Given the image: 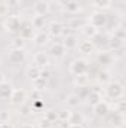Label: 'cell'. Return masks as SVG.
Segmentation results:
<instances>
[{
  "label": "cell",
  "instance_id": "cell-44",
  "mask_svg": "<svg viewBox=\"0 0 126 128\" xmlns=\"http://www.w3.org/2000/svg\"><path fill=\"white\" fill-rule=\"evenodd\" d=\"M68 2H70V0H57V3H58V4H63V6H65Z\"/></svg>",
  "mask_w": 126,
  "mask_h": 128
},
{
  "label": "cell",
  "instance_id": "cell-38",
  "mask_svg": "<svg viewBox=\"0 0 126 128\" xmlns=\"http://www.w3.org/2000/svg\"><path fill=\"white\" fill-rule=\"evenodd\" d=\"M10 116L6 110H0V122H9Z\"/></svg>",
  "mask_w": 126,
  "mask_h": 128
},
{
  "label": "cell",
  "instance_id": "cell-4",
  "mask_svg": "<svg viewBox=\"0 0 126 128\" xmlns=\"http://www.w3.org/2000/svg\"><path fill=\"white\" fill-rule=\"evenodd\" d=\"M3 27L7 33H18L21 28V18L19 15H9L3 21Z\"/></svg>",
  "mask_w": 126,
  "mask_h": 128
},
{
  "label": "cell",
  "instance_id": "cell-35",
  "mask_svg": "<svg viewBox=\"0 0 126 128\" xmlns=\"http://www.w3.org/2000/svg\"><path fill=\"white\" fill-rule=\"evenodd\" d=\"M114 107H116V110H114V112H119V113H123V115H125V109H126L125 100H122V98H119Z\"/></svg>",
  "mask_w": 126,
  "mask_h": 128
},
{
  "label": "cell",
  "instance_id": "cell-42",
  "mask_svg": "<svg viewBox=\"0 0 126 128\" xmlns=\"http://www.w3.org/2000/svg\"><path fill=\"white\" fill-rule=\"evenodd\" d=\"M68 128H83L82 124H68Z\"/></svg>",
  "mask_w": 126,
  "mask_h": 128
},
{
  "label": "cell",
  "instance_id": "cell-17",
  "mask_svg": "<svg viewBox=\"0 0 126 128\" xmlns=\"http://www.w3.org/2000/svg\"><path fill=\"white\" fill-rule=\"evenodd\" d=\"M33 10H34V14L39 15V16H46V15L49 14V4L45 3V2H37V3L34 4Z\"/></svg>",
  "mask_w": 126,
  "mask_h": 128
},
{
  "label": "cell",
  "instance_id": "cell-43",
  "mask_svg": "<svg viewBox=\"0 0 126 128\" xmlns=\"http://www.w3.org/2000/svg\"><path fill=\"white\" fill-rule=\"evenodd\" d=\"M3 82H6V76L3 72H0V84H3Z\"/></svg>",
  "mask_w": 126,
  "mask_h": 128
},
{
  "label": "cell",
  "instance_id": "cell-2",
  "mask_svg": "<svg viewBox=\"0 0 126 128\" xmlns=\"http://www.w3.org/2000/svg\"><path fill=\"white\" fill-rule=\"evenodd\" d=\"M89 72V61L86 58H76L70 63V73L74 76L86 74Z\"/></svg>",
  "mask_w": 126,
  "mask_h": 128
},
{
  "label": "cell",
  "instance_id": "cell-21",
  "mask_svg": "<svg viewBox=\"0 0 126 128\" xmlns=\"http://www.w3.org/2000/svg\"><path fill=\"white\" fill-rule=\"evenodd\" d=\"M18 33H19V37H22L24 40H28V39H33V36H34V28L31 26H27V27L19 28Z\"/></svg>",
  "mask_w": 126,
  "mask_h": 128
},
{
  "label": "cell",
  "instance_id": "cell-36",
  "mask_svg": "<svg viewBox=\"0 0 126 128\" xmlns=\"http://www.w3.org/2000/svg\"><path fill=\"white\" fill-rule=\"evenodd\" d=\"M37 127L39 128H52V122L48 121L46 118H42V119L37 121Z\"/></svg>",
  "mask_w": 126,
  "mask_h": 128
},
{
  "label": "cell",
  "instance_id": "cell-26",
  "mask_svg": "<svg viewBox=\"0 0 126 128\" xmlns=\"http://www.w3.org/2000/svg\"><path fill=\"white\" fill-rule=\"evenodd\" d=\"M113 60H114V57L110 52H101L98 55V63L99 64H111Z\"/></svg>",
  "mask_w": 126,
  "mask_h": 128
},
{
  "label": "cell",
  "instance_id": "cell-15",
  "mask_svg": "<svg viewBox=\"0 0 126 128\" xmlns=\"http://www.w3.org/2000/svg\"><path fill=\"white\" fill-rule=\"evenodd\" d=\"M65 104H67L68 109H77L82 104V98L77 94H68L65 97Z\"/></svg>",
  "mask_w": 126,
  "mask_h": 128
},
{
  "label": "cell",
  "instance_id": "cell-37",
  "mask_svg": "<svg viewBox=\"0 0 126 128\" xmlns=\"http://www.w3.org/2000/svg\"><path fill=\"white\" fill-rule=\"evenodd\" d=\"M4 3H6L7 9H16L19 6V0H6Z\"/></svg>",
  "mask_w": 126,
  "mask_h": 128
},
{
  "label": "cell",
  "instance_id": "cell-7",
  "mask_svg": "<svg viewBox=\"0 0 126 128\" xmlns=\"http://www.w3.org/2000/svg\"><path fill=\"white\" fill-rule=\"evenodd\" d=\"M94 107V115L95 116H98V118H104V116H107L108 113H110V104L105 101V100H101V101H98Z\"/></svg>",
  "mask_w": 126,
  "mask_h": 128
},
{
  "label": "cell",
  "instance_id": "cell-32",
  "mask_svg": "<svg viewBox=\"0 0 126 128\" xmlns=\"http://www.w3.org/2000/svg\"><path fill=\"white\" fill-rule=\"evenodd\" d=\"M45 118L54 124V122H57V121H58V112H55L54 109H51V110H48V112L45 113Z\"/></svg>",
  "mask_w": 126,
  "mask_h": 128
},
{
  "label": "cell",
  "instance_id": "cell-45",
  "mask_svg": "<svg viewBox=\"0 0 126 128\" xmlns=\"http://www.w3.org/2000/svg\"><path fill=\"white\" fill-rule=\"evenodd\" d=\"M19 128H34V125L33 124H22Z\"/></svg>",
  "mask_w": 126,
  "mask_h": 128
},
{
  "label": "cell",
  "instance_id": "cell-41",
  "mask_svg": "<svg viewBox=\"0 0 126 128\" xmlns=\"http://www.w3.org/2000/svg\"><path fill=\"white\" fill-rule=\"evenodd\" d=\"M0 128H15L10 122H0Z\"/></svg>",
  "mask_w": 126,
  "mask_h": 128
},
{
  "label": "cell",
  "instance_id": "cell-16",
  "mask_svg": "<svg viewBox=\"0 0 126 128\" xmlns=\"http://www.w3.org/2000/svg\"><path fill=\"white\" fill-rule=\"evenodd\" d=\"M110 122L114 128H123L125 127V115L119 113V112H114L110 118Z\"/></svg>",
  "mask_w": 126,
  "mask_h": 128
},
{
  "label": "cell",
  "instance_id": "cell-27",
  "mask_svg": "<svg viewBox=\"0 0 126 128\" xmlns=\"http://www.w3.org/2000/svg\"><path fill=\"white\" fill-rule=\"evenodd\" d=\"M31 26L34 30H40V28H43V26H45V16H39V15H36L34 18L31 20Z\"/></svg>",
  "mask_w": 126,
  "mask_h": 128
},
{
  "label": "cell",
  "instance_id": "cell-8",
  "mask_svg": "<svg viewBox=\"0 0 126 128\" xmlns=\"http://www.w3.org/2000/svg\"><path fill=\"white\" fill-rule=\"evenodd\" d=\"M48 34L49 36H52V37H58V36H61L64 33V24L63 22H60V21H52V22H49V26H48Z\"/></svg>",
  "mask_w": 126,
  "mask_h": 128
},
{
  "label": "cell",
  "instance_id": "cell-11",
  "mask_svg": "<svg viewBox=\"0 0 126 128\" xmlns=\"http://www.w3.org/2000/svg\"><path fill=\"white\" fill-rule=\"evenodd\" d=\"M76 48H79V51H80L82 54H92L95 51V45L91 39H86V40L79 42Z\"/></svg>",
  "mask_w": 126,
  "mask_h": 128
},
{
  "label": "cell",
  "instance_id": "cell-39",
  "mask_svg": "<svg viewBox=\"0 0 126 128\" xmlns=\"http://www.w3.org/2000/svg\"><path fill=\"white\" fill-rule=\"evenodd\" d=\"M40 96H42V92H40V91H37V90H34V88H33V91L30 92V97H31L33 101H36V100H40Z\"/></svg>",
  "mask_w": 126,
  "mask_h": 128
},
{
  "label": "cell",
  "instance_id": "cell-14",
  "mask_svg": "<svg viewBox=\"0 0 126 128\" xmlns=\"http://www.w3.org/2000/svg\"><path fill=\"white\" fill-rule=\"evenodd\" d=\"M12 91H13V85L10 82L0 84V100H9Z\"/></svg>",
  "mask_w": 126,
  "mask_h": 128
},
{
  "label": "cell",
  "instance_id": "cell-30",
  "mask_svg": "<svg viewBox=\"0 0 126 128\" xmlns=\"http://www.w3.org/2000/svg\"><path fill=\"white\" fill-rule=\"evenodd\" d=\"M25 43H27V40H24L22 37H15L13 39V42H12V48L13 49H24L25 48Z\"/></svg>",
  "mask_w": 126,
  "mask_h": 128
},
{
  "label": "cell",
  "instance_id": "cell-40",
  "mask_svg": "<svg viewBox=\"0 0 126 128\" xmlns=\"http://www.w3.org/2000/svg\"><path fill=\"white\" fill-rule=\"evenodd\" d=\"M7 10H9V9H7V6H6V3H0V16H3Z\"/></svg>",
  "mask_w": 126,
  "mask_h": 128
},
{
  "label": "cell",
  "instance_id": "cell-6",
  "mask_svg": "<svg viewBox=\"0 0 126 128\" xmlns=\"http://www.w3.org/2000/svg\"><path fill=\"white\" fill-rule=\"evenodd\" d=\"M7 61L10 64H21L25 61V52L24 49H10L7 54Z\"/></svg>",
  "mask_w": 126,
  "mask_h": 128
},
{
  "label": "cell",
  "instance_id": "cell-13",
  "mask_svg": "<svg viewBox=\"0 0 126 128\" xmlns=\"http://www.w3.org/2000/svg\"><path fill=\"white\" fill-rule=\"evenodd\" d=\"M80 32H82V34H83L86 39H91V40L98 36V28H95L94 26H91L89 22L85 24V26H82V27H80Z\"/></svg>",
  "mask_w": 126,
  "mask_h": 128
},
{
  "label": "cell",
  "instance_id": "cell-20",
  "mask_svg": "<svg viewBox=\"0 0 126 128\" xmlns=\"http://www.w3.org/2000/svg\"><path fill=\"white\" fill-rule=\"evenodd\" d=\"M77 43H79V40H77V37H76L74 34L67 36V37H65V40L63 42V45H64V48H65V49H73V48H76V46H77Z\"/></svg>",
  "mask_w": 126,
  "mask_h": 128
},
{
  "label": "cell",
  "instance_id": "cell-3",
  "mask_svg": "<svg viewBox=\"0 0 126 128\" xmlns=\"http://www.w3.org/2000/svg\"><path fill=\"white\" fill-rule=\"evenodd\" d=\"M27 101V91L22 88H13L12 94L9 97V104L13 107H19Z\"/></svg>",
  "mask_w": 126,
  "mask_h": 128
},
{
  "label": "cell",
  "instance_id": "cell-29",
  "mask_svg": "<svg viewBox=\"0 0 126 128\" xmlns=\"http://www.w3.org/2000/svg\"><path fill=\"white\" fill-rule=\"evenodd\" d=\"M46 86H48V80H46V79H43V78H39V79L33 80V88H34V90H37V91H40V92H42Z\"/></svg>",
  "mask_w": 126,
  "mask_h": 128
},
{
  "label": "cell",
  "instance_id": "cell-12",
  "mask_svg": "<svg viewBox=\"0 0 126 128\" xmlns=\"http://www.w3.org/2000/svg\"><path fill=\"white\" fill-rule=\"evenodd\" d=\"M33 43L36 46H45L49 43V34L45 32H37L33 36Z\"/></svg>",
  "mask_w": 126,
  "mask_h": 128
},
{
  "label": "cell",
  "instance_id": "cell-19",
  "mask_svg": "<svg viewBox=\"0 0 126 128\" xmlns=\"http://www.w3.org/2000/svg\"><path fill=\"white\" fill-rule=\"evenodd\" d=\"M123 40H120V39H117V37H114V36H111L110 37V40H108V48L111 49V51H119V49H122L123 48Z\"/></svg>",
  "mask_w": 126,
  "mask_h": 128
},
{
  "label": "cell",
  "instance_id": "cell-25",
  "mask_svg": "<svg viewBox=\"0 0 126 128\" xmlns=\"http://www.w3.org/2000/svg\"><path fill=\"white\" fill-rule=\"evenodd\" d=\"M27 76H28L30 80H36V79H39V78H40V67H37V66H31V67H28V70H27Z\"/></svg>",
  "mask_w": 126,
  "mask_h": 128
},
{
  "label": "cell",
  "instance_id": "cell-1",
  "mask_svg": "<svg viewBox=\"0 0 126 128\" xmlns=\"http://www.w3.org/2000/svg\"><path fill=\"white\" fill-rule=\"evenodd\" d=\"M107 88H105V94L108 98H111V100H119V98H123L125 96V88H123V85L120 84V82H117V80H111V82H108L107 85H105Z\"/></svg>",
  "mask_w": 126,
  "mask_h": 128
},
{
  "label": "cell",
  "instance_id": "cell-23",
  "mask_svg": "<svg viewBox=\"0 0 126 128\" xmlns=\"http://www.w3.org/2000/svg\"><path fill=\"white\" fill-rule=\"evenodd\" d=\"M83 121H85V116L80 112H71L70 119H68V124H82L83 125Z\"/></svg>",
  "mask_w": 126,
  "mask_h": 128
},
{
  "label": "cell",
  "instance_id": "cell-5",
  "mask_svg": "<svg viewBox=\"0 0 126 128\" xmlns=\"http://www.w3.org/2000/svg\"><path fill=\"white\" fill-rule=\"evenodd\" d=\"M108 22V16L102 12V10H96L91 15L89 18V24L94 26L95 28H101V27H105Z\"/></svg>",
  "mask_w": 126,
  "mask_h": 128
},
{
  "label": "cell",
  "instance_id": "cell-18",
  "mask_svg": "<svg viewBox=\"0 0 126 128\" xmlns=\"http://www.w3.org/2000/svg\"><path fill=\"white\" fill-rule=\"evenodd\" d=\"M96 82L99 85H107L108 82H111V73L108 70H99L96 74Z\"/></svg>",
  "mask_w": 126,
  "mask_h": 128
},
{
  "label": "cell",
  "instance_id": "cell-24",
  "mask_svg": "<svg viewBox=\"0 0 126 128\" xmlns=\"http://www.w3.org/2000/svg\"><path fill=\"white\" fill-rule=\"evenodd\" d=\"M65 10L68 14H76L80 10V4H79V0H70L67 4H65Z\"/></svg>",
  "mask_w": 126,
  "mask_h": 128
},
{
  "label": "cell",
  "instance_id": "cell-22",
  "mask_svg": "<svg viewBox=\"0 0 126 128\" xmlns=\"http://www.w3.org/2000/svg\"><path fill=\"white\" fill-rule=\"evenodd\" d=\"M113 0H92V4H94L96 9L99 10H105V9H110Z\"/></svg>",
  "mask_w": 126,
  "mask_h": 128
},
{
  "label": "cell",
  "instance_id": "cell-28",
  "mask_svg": "<svg viewBox=\"0 0 126 128\" xmlns=\"http://www.w3.org/2000/svg\"><path fill=\"white\" fill-rule=\"evenodd\" d=\"M86 100H88V103H89L91 106H95L98 101H101V100H102V96H101L99 92H96V91H91V92H89V96L86 97Z\"/></svg>",
  "mask_w": 126,
  "mask_h": 128
},
{
  "label": "cell",
  "instance_id": "cell-33",
  "mask_svg": "<svg viewBox=\"0 0 126 128\" xmlns=\"http://www.w3.org/2000/svg\"><path fill=\"white\" fill-rule=\"evenodd\" d=\"M113 36L125 42V39H126V32H125V28H123L122 26H120V27H117V28H114V32H113Z\"/></svg>",
  "mask_w": 126,
  "mask_h": 128
},
{
  "label": "cell",
  "instance_id": "cell-34",
  "mask_svg": "<svg viewBox=\"0 0 126 128\" xmlns=\"http://www.w3.org/2000/svg\"><path fill=\"white\" fill-rule=\"evenodd\" d=\"M76 78H77V79L74 80V84H76V85H79V86H85V85L88 84V80H89V79H88V73H86V74L76 76Z\"/></svg>",
  "mask_w": 126,
  "mask_h": 128
},
{
  "label": "cell",
  "instance_id": "cell-31",
  "mask_svg": "<svg viewBox=\"0 0 126 128\" xmlns=\"http://www.w3.org/2000/svg\"><path fill=\"white\" fill-rule=\"evenodd\" d=\"M70 115H71V110H70V109L60 110V112H58V121H61V122H68Z\"/></svg>",
  "mask_w": 126,
  "mask_h": 128
},
{
  "label": "cell",
  "instance_id": "cell-9",
  "mask_svg": "<svg viewBox=\"0 0 126 128\" xmlns=\"http://www.w3.org/2000/svg\"><path fill=\"white\" fill-rule=\"evenodd\" d=\"M33 61H34V66H37L40 68L42 67H48L49 66V55L46 52H43V51L36 52L34 57H33Z\"/></svg>",
  "mask_w": 126,
  "mask_h": 128
},
{
  "label": "cell",
  "instance_id": "cell-10",
  "mask_svg": "<svg viewBox=\"0 0 126 128\" xmlns=\"http://www.w3.org/2000/svg\"><path fill=\"white\" fill-rule=\"evenodd\" d=\"M65 52H67V49L64 48V45L61 42L54 43V45L51 46V49H49V54H51V57H54V58H63L64 55H65Z\"/></svg>",
  "mask_w": 126,
  "mask_h": 128
}]
</instances>
